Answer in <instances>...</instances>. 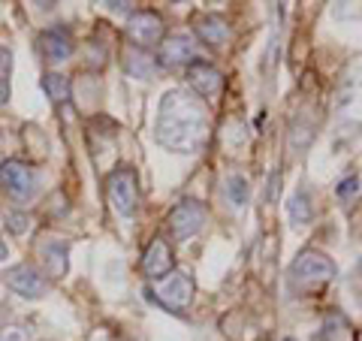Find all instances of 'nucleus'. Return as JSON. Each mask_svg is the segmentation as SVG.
I'll return each instance as SVG.
<instances>
[{
	"mask_svg": "<svg viewBox=\"0 0 362 341\" xmlns=\"http://www.w3.org/2000/svg\"><path fill=\"white\" fill-rule=\"evenodd\" d=\"M154 139L166 151L175 154H197L209 142V112L202 100L185 88L166 91L157 109Z\"/></svg>",
	"mask_w": 362,
	"mask_h": 341,
	"instance_id": "1",
	"label": "nucleus"
},
{
	"mask_svg": "<svg viewBox=\"0 0 362 341\" xmlns=\"http://www.w3.org/2000/svg\"><path fill=\"white\" fill-rule=\"evenodd\" d=\"M335 263L320 251H302L290 266V287L296 293H314L335 278Z\"/></svg>",
	"mask_w": 362,
	"mask_h": 341,
	"instance_id": "2",
	"label": "nucleus"
},
{
	"mask_svg": "<svg viewBox=\"0 0 362 341\" xmlns=\"http://www.w3.org/2000/svg\"><path fill=\"white\" fill-rule=\"evenodd\" d=\"M145 293H148V299L157 302L160 308L173 311V314H187L190 302H194V278H190V272L178 269V272H169V275L160 278L157 284H151Z\"/></svg>",
	"mask_w": 362,
	"mask_h": 341,
	"instance_id": "3",
	"label": "nucleus"
},
{
	"mask_svg": "<svg viewBox=\"0 0 362 341\" xmlns=\"http://www.w3.org/2000/svg\"><path fill=\"white\" fill-rule=\"evenodd\" d=\"M166 226H169V236L175 238V242H187V238H194L202 226H206V206H202L199 200H181L173 206L166 218Z\"/></svg>",
	"mask_w": 362,
	"mask_h": 341,
	"instance_id": "4",
	"label": "nucleus"
},
{
	"mask_svg": "<svg viewBox=\"0 0 362 341\" xmlns=\"http://www.w3.org/2000/svg\"><path fill=\"white\" fill-rule=\"evenodd\" d=\"M157 61H160L163 67H190L194 61H199V45L190 33L175 30V33H169V37L160 40Z\"/></svg>",
	"mask_w": 362,
	"mask_h": 341,
	"instance_id": "5",
	"label": "nucleus"
},
{
	"mask_svg": "<svg viewBox=\"0 0 362 341\" xmlns=\"http://www.w3.org/2000/svg\"><path fill=\"white\" fill-rule=\"evenodd\" d=\"M109 200L115 206L118 214H133L136 206H139V185H136V173L130 169H115L109 175Z\"/></svg>",
	"mask_w": 362,
	"mask_h": 341,
	"instance_id": "6",
	"label": "nucleus"
},
{
	"mask_svg": "<svg viewBox=\"0 0 362 341\" xmlns=\"http://www.w3.org/2000/svg\"><path fill=\"white\" fill-rule=\"evenodd\" d=\"M0 185H4V190L13 200L25 202L30 200L33 187H37V175H33V169L25 161H6L0 166Z\"/></svg>",
	"mask_w": 362,
	"mask_h": 341,
	"instance_id": "7",
	"label": "nucleus"
},
{
	"mask_svg": "<svg viewBox=\"0 0 362 341\" xmlns=\"http://www.w3.org/2000/svg\"><path fill=\"white\" fill-rule=\"evenodd\" d=\"M127 37H130V42L139 45V49H148V45L163 40V18L157 13H148V9H139V13H133L127 21Z\"/></svg>",
	"mask_w": 362,
	"mask_h": 341,
	"instance_id": "8",
	"label": "nucleus"
},
{
	"mask_svg": "<svg viewBox=\"0 0 362 341\" xmlns=\"http://www.w3.org/2000/svg\"><path fill=\"white\" fill-rule=\"evenodd\" d=\"M6 284L18 293V296H25V299H40V296L49 293V281H45L42 272H37L33 266H16V269H9Z\"/></svg>",
	"mask_w": 362,
	"mask_h": 341,
	"instance_id": "9",
	"label": "nucleus"
},
{
	"mask_svg": "<svg viewBox=\"0 0 362 341\" xmlns=\"http://www.w3.org/2000/svg\"><path fill=\"white\" fill-rule=\"evenodd\" d=\"M187 82H190V88H194L199 97H206V100L218 97L223 91L221 70H218V67H211V64H206V61H194L187 67Z\"/></svg>",
	"mask_w": 362,
	"mask_h": 341,
	"instance_id": "10",
	"label": "nucleus"
},
{
	"mask_svg": "<svg viewBox=\"0 0 362 341\" xmlns=\"http://www.w3.org/2000/svg\"><path fill=\"white\" fill-rule=\"evenodd\" d=\"M175 260H173V251H169V245L163 242L160 236L154 238V242L145 248V257H142V275L151 278V281H160L166 278L169 272H173Z\"/></svg>",
	"mask_w": 362,
	"mask_h": 341,
	"instance_id": "11",
	"label": "nucleus"
},
{
	"mask_svg": "<svg viewBox=\"0 0 362 341\" xmlns=\"http://www.w3.org/2000/svg\"><path fill=\"white\" fill-rule=\"evenodd\" d=\"M37 45L42 52L45 61H66L73 54V33L66 28H45L40 37H37Z\"/></svg>",
	"mask_w": 362,
	"mask_h": 341,
	"instance_id": "12",
	"label": "nucleus"
},
{
	"mask_svg": "<svg viewBox=\"0 0 362 341\" xmlns=\"http://www.w3.org/2000/svg\"><path fill=\"white\" fill-rule=\"evenodd\" d=\"M197 33H199V40L206 45H223L226 40H230V25H226L223 16L209 13V16L197 18Z\"/></svg>",
	"mask_w": 362,
	"mask_h": 341,
	"instance_id": "13",
	"label": "nucleus"
},
{
	"mask_svg": "<svg viewBox=\"0 0 362 341\" xmlns=\"http://www.w3.org/2000/svg\"><path fill=\"white\" fill-rule=\"evenodd\" d=\"M40 257H42V266L49 275L54 278H64L66 275V242H58V238H52V242H45L40 248Z\"/></svg>",
	"mask_w": 362,
	"mask_h": 341,
	"instance_id": "14",
	"label": "nucleus"
},
{
	"mask_svg": "<svg viewBox=\"0 0 362 341\" xmlns=\"http://www.w3.org/2000/svg\"><path fill=\"white\" fill-rule=\"evenodd\" d=\"M290 221L296 226H308L314 221V200H311V190L308 187H299L296 193H293L290 200Z\"/></svg>",
	"mask_w": 362,
	"mask_h": 341,
	"instance_id": "15",
	"label": "nucleus"
},
{
	"mask_svg": "<svg viewBox=\"0 0 362 341\" xmlns=\"http://www.w3.org/2000/svg\"><path fill=\"white\" fill-rule=\"evenodd\" d=\"M42 91L49 94L52 103H70V97H73L70 79H66L64 73H45L42 76Z\"/></svg>",
	"mask_w": 362,
	"mask_h": 341,
	"instance_id": "16",
	"label": "nucleus"
},
{
	"mask_svg": "<svg viewBox=\"0 0 362 341\" xmlns=\"http://www.w3.org/2000/svg\"><path fill=\"white\" fill-rule=\"evenodd\" d=\"M344 118H359L362 121V79H350L347 82V94L338 100Z\"/></svg>",
	"mask_w": 362,
	"mask_h": 341,
	"instance_id": "17",
	"label": "nucleus"
},
{
	"mask_svg": "<svg viewBox=\"0 0 362 341\" xmlns=\"http://www.w3.org/2000/svg\"><path fill=\"white\" fill-rule=\"evenodd\" d=\"M124 67H127V73L133 79H151L154 70H157V61L151 58L148 52H130L127 61H124Z\"/></svg>",
	"mask_w": 362,
	"mask_h": 341,
	"instance_id": "18",
	"label": "nucleus"
},
{
	"mask_svg": "<svg viewBox=\"0 0 362 341\" xmlns=\"http://www.w3.org/2000/svg\"><path fill=\"white\" fill-rule=\"evenodd\" d=\"M9 82H13V52L0 45V106L9 103Z\"/></svg>",
	"mask_w": 362,
	"mask_h": 341,
	"instance_id": "19",
	"label": "nucleus"
},
{
	"mask_svg": "<svg viewBox=\"0 0 362 341\" xmlns=\"http://www.w3.org/2000/svg\"><path fill=\"white\" fill-rule=\"evenodd\" d=\"M223 193H226V202H233L235 209H242L247 202V181L242 175H230L223 185Z\"/></svg>",
	"mask_w": 362,
	"mask_h": 341,
	"instance_id": "20",
	"label": "nucleus"
},
{
	"mask_svg": "<svg viewBox=\"0 0 362 341\" xmlns=\"http://www.w3.org/2000/svg\"><path fill=\"white\" fill-rule=\"evenodd\" d=\"M6 226H9V233L21 236V233H28L30 218H28V214H21V212H9V214H6Z\"/></svg>",
	"mask_w": 362,
	"mask_h": 341,
	"instance_id": "21",
	"label": "nucleus"
},
{
	"mask_svg": "<svg viewBox=\"0 0 362 341\" xmlns=\"http://www.w3.org/2000/svg\"><path fill=\"white\" fill-rule=\"evenodd\" d=\"M335 18H362V4H332Z\"/></svg>",
	"mask_w": 362,
	"mask_h": 341,
	"instance_id": "22",
	"label": "nucleus"
},
{
	"mask_svg": "<svg viewBox=\"0 0 362 341\" xmlns=\"http://www.w3.org/2000/svg\"><path fill=\"white\" fill-rule=\"evenodd\" d=\"M356 190H359V178L356 175H347L344 181H341V185H338V200H354L356 197Z\"/></svg>",
	"mask_w": 362,
	"mask_h": 341,
	"instance_id": "23",
	"label": "nucleus"
},
{
	"mask_svg": "<svg viewBox=\"0 0 362 341\" xmlns=\"http://www.w3.org/2000/svg\"><path fill=\"white\" fill-rule=\"evenodd\" d=\"M0 341H28V329L18 323H9L0 329Z\"/></svg>",
	"mask_w": 362,
	"mask_h": 341,
	"instance_id": "24",
	"label": "nucleus"
},
{
	"mask_svg": "<svg viewBox=\"0 0 362 341\" xmlns=\"http://www.w3.org/2000/svg\"><path fill=\"white\" fill-rule=\"evenodd\" d=\"M112 13H127V9L133 6V4H124V0H112V4H106Z\"/></svg>",
	"mask_w": 362,
	"mask_h": 341,
	"instance_id": "25",
	"label": "nucleus"
},
{
	"mask_svg": "<svg viewBox=\"0 0 362 341\" xmlns=\"http://www.w3.org/2000/svg\"><path fill=\"white\" fill-rule=\"evenodd\" d=\"M6 257H9V248H6L4 238H0V260H6Z\"/></svg>",
	"mask_w": 362,
	"mask_h": 341,
	"instance_id": "26",
	"label": "nucleus"
},
{
	"mask_svg": "<svg viewBox=\"0 0 362 341\" xmlns=\"http://www.w3.org/2000/svg\"><path fill=\"white\" fill-rule=\"evenodd\" d=\"M284 341H296V338H284Z\"/></svg>",
	"mask_w": 362,
	"mask_h": 341,
	"instance_id": "27",
	"label": "nucleus"
}]
</instances>
